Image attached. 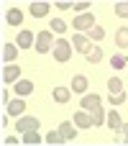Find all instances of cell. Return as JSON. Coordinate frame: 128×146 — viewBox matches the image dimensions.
Listing matches in <instances>:
<instances>
[{
	"label": "cell",
	"mask_w": 128,
	"mask_h": 146,
	"mask_svg": "<svg viewBox=\"0 0 128 146\" xmlns=\"http://www.w3.org/2000/svg\"><path fill=\"white\" fill-rule=\"evenodd\" d=\"M54 44H56V41H54V33H51V31H41L38 38H36V51H38V54H46L49 49H54Z\"/></svg>",
	"instance_id": "1"
},
{
	"label": "cell",
	"mask_w": 128,
	"mask_h": 146,
	"mask_svg": "<svg viewBox=\"0 0 128 146\" xmlns=\"http://www.w3.org/2000/svg\"><path fill=\"white\" fill-rule=\"evenodd\" d=\"M72 26L77 31H90V28H95V15L92 13H80V15H74Z\"/></svg>",
	"instance_id": "2"
},
{
	"label": "cell",
	"mask_w": 128,
	"mask_h": 146,
	"mask_svg": "<svg viewBox=\"0 0 128 146\" xmlns=\"http://www.w3.org/2000/svg\"><path fill=\"white\" fill-rule=\"evenodd\" d=\"M51 51H54V59H56V62H62V64H64V62H69V56H72V46H69L64 38H62V41H56Z\"/></svg>",
	"instance_id": "3"
},
{
	"label": "cell",
	"mask_w": 128,
	"mask_h": 146,
	"mask_svg": "<svg viewBox=\"0 0 128 146\" xmlns=\"http://www.w3.org/2000/svg\"><path fill=\"white\" fill-rule=\"evenodd\" d=\"M38 128V118H31V115H21L15 121V131L18 133H26V131H36Z\"/></svg>",
	"instance_id": "4"
},
{
	"label": "cell",
	"mask_w": 128,
	"mask_h": 146,
	"mask_svg": "<svg viewBox=\"0 0 128 146\" xmlns=\"http://www.w3.org/2000/svg\"><path fill=\"white\" fill-rule=\"evenodd\" d=\"M97 108H103V103H100V95H82V110H87V113H92V110H97Z\"/></svg>",
	"instance_id": "5"
},
{
	"label": "cell",
	"mask_w": 128,
	"mask_h": 146,
	"mask_svg": "<svg viewBox=\"0 0 128 146\" xmlns=\"http://www.w3.org/2000/svg\"><path fill=\"white\" fill-rule=\"evenodd\" d=\"M28 13H31L33 18H44V15L49 13V3H41V0L31 3V5H28Z\"/></svg>",
	"instance_id": "6"
},
{
	"label": "cell",
	"mask_w": 128,
	"mask_h": 146,
	"mask_svg": "<svg viewBox=\"0 0 128 146\" xmlns=\"http://www.w3.org/2000/svg\"><path fill=\"white\" fill-rule=\"evenodd\" d=\"M31 44H33V31L26 28V31H21V33L15 36V46H18V49H28Z\"/></svg>",
	"instance_id": "7"
},
{
	"label": "cell",
	"mask_w": 128,
	"mask_h": 146,
	"mask_svg": "<svg viewBox=\"0 0 128 146\" xmlns=\"http://www.w3.org/2000/svg\"><path fill=\"white\" fill-rule=\"evenodd\" d=\"M72 44H74V49L82 51V54H87V51L92 49V44H90V38H87L85 33H74V41H72Z\"/></svg>",
	"instance_id": "8"
},
{
	"label": "cell",
	"mask_w": 128,
	"mask_h": 146,
	"mask_svg": "<svg viewBox=\"0 0 128 146\" xmlns=\"http://www.w3.org/2000/svg\"><path fill=\"white\" fill-rule=\"evenodd\" d=\"M18 74H21V69H18L15 64L3 67V82H5V85H8V82H18Z\"/></svg>",
	"instance_id": "9"
},
{
	"label": "cell",
	"mask_w": 128,
	"mask_h": 146,
	"mask_svg": "<svg viewBox=\"0 0 128 146\" xmlns=\"http://www.w3.org/2000/svg\"><path fill=\"white\" fill-rule=\"evenodd\" d=\"M74 126H77V128H90V126H92V115H90L87 110L74 113Z\"/></svg>",
	"instance_id": "10"
},
{
	"label": "cell",
	"mask_w": 128,
	"mask_h": 146,
	"mask_svg": "<svg viewBox=\"0 0 128 146\" xmlns=\"http://www.w3.org/2000/svg\"><path fill=\"white\" fill-rule=\"evenodd\" d=\"M72 90L80 92V95H85V92H87V77H85V74H74V80H72Z\"/></svg>",
	"instance_id": "11"
},
{
	"label": "cell",
	"mask_w": 128,
	"mask_h": 146,
	"mask_svg": "<svg viewBox=\"0 0 128 146\" xmlns=\"http://www.w3.org/2000/svg\"><path fill=\"white\" fill-rule=\"evenodd\" d=\"M5 21H8V26H21V23H23V13H21L18 8H10Z\"/></svg>",
	"instance_id": "12"
},
{
	"label": "cell",
	"mask_w": 128,
	"mask_h": 146,
	"mask_svg": "<svg viewBox=\"0 0 128 146\" xmlns=\"http://www.w3.org/2000/svg\"><path fill=\"white\" fill-rule=\"evenodd\" d=\"M15 56H18V46H15V44H5V46H3V62L10 64Z\"/></svg>",
	"instance_id": "13"
},
{
	"label": "cell",
	"mask_w": 128,
	"mask_h": 146,
	"mask_svg": "<svg viewBox=\"0 0 128 146\" xmlns=\"http://www.w3.org/2000/svg\"><path fill=\"white\" fill-rule=\"evenodd\" d=\"M31 92H33V82H28V80L15 82V95H31Z\"/></svg>",
	"instance_id": "14"
},
{
	"label": "cell",
	"mask_w": 128,
	"mask_h": 146,
	"mask_svg": "<svg viewBox=\"0 0 128 146\" xmlns=\"http://www.w3.org/2000/svg\"><path fill=\"white\" fill-rule=\"evenodd\" d=\"M8 113L10 115H23L26 113V103L23 100H10L8 103Z\"/></svg>",
	"instance_id": "15"
},
{
	"label": "cell",
	"mask_w": 128,
	"mask_h": 146,
	"mask_svg": "<svg viewBox=\"0 0 128 146\" xmlns=\"http://www.w3.org/2000/svg\"><path fill=\"white\" fill-rule=\"evenodd\" d=\"M105 121H108V126H110L113 131H121V126H123V121H121V113H118V110H110Z\"/></svg>",
	"instance_id": "16"
},
{
	"label": "cell",
	"mask_w": 128,
	"mask_h": 146,
	"mask_svg": "<svg viewBox=\"0 0 128 146\" xmlns=\"http://www.w3.org/2000/svg\"><path fill=\"white\" fill-rule=\"evenodd\" d=\"M59 133L64 136V141H72V139L77 136V131H74V126H72V123H67V121H64V123L59 126Z\"/></svg>",
	"instance_id": "17"
},
{
	"label": "cell",
	"mask_w": 128,
	"mask_h": 146,
	"mask_svg": "<svg viewBox=\"0 0 128 146\" xmlns=\"http://www.w3.org/2000/svg\"><path fill=\"white\" fill-rule=\"evenodd\" d=\"M115 44L121 49H128V28H118L115 31Z\"/></svg>",
	"instance_id": "18"
},
{
	"label": "cell",
	"mask_w": 128,
	"mask_h": 146,
	"mask_svg": "<svg viewBox=\"0 0 128 146\" xmlns=\"http://www.w3.org/2000/svg\"><path fill=\"white\" fill-rule=\"evenodd\" d=\"M85 59H87V62H92V64H97V62L103 59V49H100V46H92V49L85 54Z\"/></svg>",
	"instance_id": "19"
},
{
	"label": "cell",
	"mask_w": 128,
	"mask_h": 146,
	"mask_svg": "<svg viewBox=\"0 0 128 146\" xmlns=\"http://www.w3.org/2000/svg\"><path fill=\"white\" fill-rule=\"evenodd\" d=\"M51 95H54L56 103H69V90H67V87H54Z\"/></svg>",
	"instance_id": "20"
},
{
	"label": "cell",
	"mask_w": 128,
	"mask_h": 146,
	"mask_svg": "<svg viewBox=\"0 0 128 146\" xmlns=\"http://www.w3.org/2000/svg\"><path fill=\"white\" fill-rule=\"evenodd\" d=\"M46 144H51V146L64 144V136H62L59 131H49V133H46Z\"/></svg>",
	"instance_id": "21"
},
{
	"label": "cell",
	"mask_w": 128,
	"mask_h": 146,
	"mask_svg": "<svg viewBox=\"0 0 128 146\" xmlns=\"http://www.w3.org/2000/svg\"><path fill=\"white\" fill-rule=\"evenodd\" d=\"M49 26H51V31H54V33H64V31H67V23H64L62 18H51V23H49Z\"/></svg>",
	"instance_id": "22"
},
{
	"label": "cell",
	"mask_w": 128,
	"mask_h": 146,
	"mask_svg": "<svg viewBox=\"0 0 128 146\" xmlns=\"http://www.w3.org/2000/svg\"><path fill=\"white\" fill-rule=\"evenodd\" d=\"M108 90H110V92H123V82H121V77H110V80H108Z\"/></svg>",
	"instance_id": "23"
},
{
	"label": "cell",
	"mask_w": 128,
	"mask_h": 146,
	"mask_svg": "<svg viewBox=\"0 0 128 146\" xmlns=\"http://www.w3.org/2000/svg\"><path fill=\"white\" fill-rule=\"evenodd\" d=\"M21 141H23V144H41L44 139H41V136H38L36 131H26V136H23Z\"/></svg>",
	"instance_id": "24"
},
{
	"label": "cell",
	"mask_w": 128,
	"mask_h": 146,
	"mask_svg": "<svg viewBox=\"0 0 128 146\" xmlns=\"http://www.w3.org/2000/svg\"><path fill=\"white\" fill-rule=\"evenodd\" d=\"M110 67H113V69H123V67H126V56H123V54L110 56Z\"/></svg>",
	"instance_id": "25"
},
{
	"label": "cell",
	"mask_w": 128,
	"mask_h": 146,
	"mask_svg": "<svg viewBox=\"0 0 128 146\" xmlns=\"http://www.w3.org/2000/svg\"><path fill=\"white\" fill-rule=\"evenodd\" d=\"M103 123H105V110L103 108L92 110V126H103Z\"/></svg>",
	"instance_id": "26"
},
{
	"label": "cell",
	"mask_w": 128,
	"mask_h": 146,
	"mask_svg": "<svg viewBox=\"0 0 128 146\" xmlns=\"http://www.w3.org/2000/svg\"><path fill=\"white\" fill-rule=\"evenodd\" d=\"M103 36H105V31H103L100 26H95V28H90V31H87V38H92V41H100Z\"/></svg>",
	"instance_id": "27"
},
{
	"label": "cell",
	"mask_w": 128,
	"mask_h": 146,
	"mask_svg": "<svg viewBox=\"0 0 128 146\" xmlns=\"http://www.w3.org/2000/svg\"><path fill=\"white\" fill-rule=\"evenodd\" d=\"M115 15H121V18H128V3H126V0L115 3Z\"/></svg>",
	"instance_id": "28"
},
{
	"label": "cell",
	"mask_w": 128,
	"mask_h": 146,
	"mask_svg": "<svg viewBox=\"0 0 128 146\" xmlns=\"http://www.w3.org/2000/svg\"><path fill=\"white\" fill-rule=\"evenodd\" d=\"M108 100H110L113 105H121V103H126V95H123V92H110Z\"/></svg>",
	"instance_id": "29"
},
{
	"label": "cell",
	"mask_w": 128,
	"mask_h": 146,
	"mask_svg": "<svg viewBox=\"0 0 128 146\" xmlns=\"http://www.w3.org/2000/svg\"><path fill=\"white\" fill-rule=\"evenodd\" d=\"M72 8H74V10H87L90 3H87V0H82V3H72Z\"/></svg>",
	"instance_id": "30"
},
{
	"label": "cell",
	"mask_w": 128,
	"mask_h": 146,
	"mask_svg": "<svg viewBox=\"0 0 128 146\" xmlns=\"http://www.w3.org/2000/svg\"><path fill=\"white\" fill-rule=\"evenodd\" d=\"M118 133H121V136H123V144H128V126H126V123H123V126H121V131H118Z\"/></svg>",
	"instance_id": "31"
},
{
	"label": "cell",
	"mask_w": 128,
	"mask_h": 146,
	"mask_svg": "<svg viewBox=\"0 0 128 146\" xmlns=\"http://www.w3.org/2000/svg\"><path fill=\"white\" fill-rule=\"evenodd\" d=\"M56 8H59V10H69V8H72V3H67V0H59V3H56Z\"/></svg>",
	"instance_id": "32"
},
{
	"label": "cell",
	"mask_w": 128,
	"mask_h": 146,
	"mask_svg": "<svg viewBox=\"0 0 128 146\" xmlns=\"http://www.w3.org/2000/svg\"><path fill=\"white\" fill-rule=\"evenodd\" d=\"M18 144V139H13V136H5V146H15Z\"/></svg>",
	"instance_id": "33"
}]
</instances>
